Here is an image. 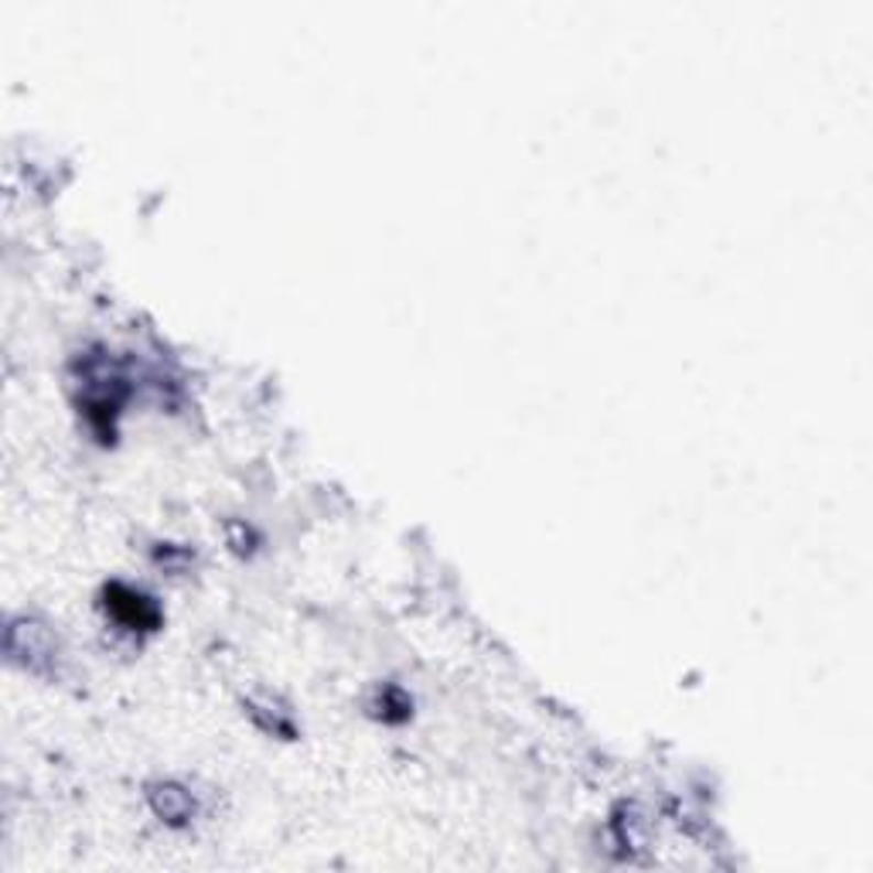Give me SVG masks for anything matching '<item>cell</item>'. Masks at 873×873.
<instances>
[{
  "label": "cell",
  "mask_w": 873,
  "mask_h": 873,
  "mask_svg": "<svg viewBox=\"0 0 873 873\" xmlns=\"http://www.w3.org/2000/svg\"><path fill=\"white\" fill-rule=\"evenodd\" d=\"M107 604L110 611L127 624V628H154L157 624V608L144 598V593H137V590H127V587H110L107 590Z\"/></svg>",
  "instance_id": "1"
}]
</instances>
